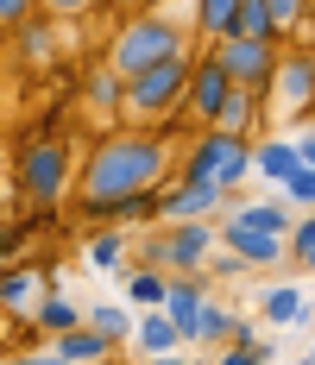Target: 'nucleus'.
I'll return each instance as SVG.
<instances>
[{
  "mask_svg": "<svg viewBox=\"0 0 315 365\" xmlns=\"http://www.w3.org/2000/svg\"><path fill=\"white\" fill-rule=\"evenodd\" d=\"M164 164H171V145L158 133H107L82 164L76 208L120 202V195H139V189H164Z\"/></svg>",
  "mask_w": 315,
  "mask_h": 365,
  "instance_id": "nucleus-1",
  "label": "nucleus"
},
{
  "mask_svg": "<svg viewBox=\"0 0 315 365\" xmlns=\"http://www.w3.org/2000/svg\"><path fill=\"white\" fill-rule=\"evenodd\" d=\"M176 57H189V32L176 19H164V13H126L120 32L107 38V63L126 76V82L145 76V70H158V63H176Z\"/></svg>",
  "mask_w": 315,
  "mask_h": 365,
  "instance_id": "nucleus-2",
  "label": "nucleus"
},
{
  "mask_svg": "<svg viewBox=\"0 0 315 365\" xmlns=\"http://www.w3.org/2000/svg\"><path fill=\"white\" fill-rule=\"evenodd\" d=\"M252 177V145L246 139H227V133H196L189 151H183V182H221V189H240Z\"/></svg>",
  "mask_w": 315,
  "mask_h": 365,
  "instance_id": "nucleus-3",
  "label": "nucleus"
},
{
  "mask_svg": "<svg viewBox=\"0 0 315 365\" xmlns=\"http://www.w3.org/2000/svg\"><path fill=\"white\" fill-rule=\"evenodd\" d=\"M209 51H214V63L227 70V82H234V88H252V95H265L271 76H278V63H284L271 38H221Z\"/></svg>",
  "mask_w": 315,
  "mask_h": 365,
  "instance_id": "nucleus-4",
  "label": "nucleus"
},
{
  "mask_svg": "<svg viewBox=\"0 0 315 365\" xmlns=\"http://www.w3.org/2000/svg\"><path fill=\"white\" fill-rule=\"evenodd\" d=\"M189 63H196V57H176V63H158V70L133 76V82H126V113H133V120H151V113L183 108V88H189Z\"/></svg>",
  "mask_w": 315,
  "mask_h": 365,
  "instance_id": "nucleus-5",
  "label": "nucleus"
},
{
  "mask_svg": "<svg viewBox=\"0 0 315 365\" xmlns=\"http://www.w3.org/2000/svg\"><path fill=\"white\" fill-rule=\"evenodd\" d=\"M19 189L32 202H64L70 195V145L64 139H38L26 158H19Z\"/></svg>",
  "mask_w": 315,
  "mask_h": 365,
  "instance_id": "nucleus-6",
  "label": "nucleus"
},
{
  "mask_svg": "<svg viewBox=\"0 0 315 365\" xmlns=\"http://www.w3.org/2000/svg\"><path fill=\"white\" fill-rule=\"evenodd\" d=\"M227 95H234V82H227V70L214 63V51L196 57V63H189V88H183V113L202 120V126H214L221 108H227Z\"/></svg>",
  "mask_w": 315,
  "mask_h": 365,
  "instance_id": "nucleus-7",
  "label": "nucleus"
},
{
  "mask_svg": "<svg viewBox=\"0 0 315 365\" xmlns=\"http://www.w3.org/2000/svg\"><path fill=\"white\" fill-rule=\"evenodd\" d=\"M209 246H214V233H209V220H176L164 240H151V264H176L183 277L189 271H202V258H209Z\"/></svg>",
  "mask_w": 315,
  "mask_h": 365,
  "instance_id": "nucleus-8",
  "label": "nucleus"
},
{
  "mask_svg": "<svg viewBox=\"0 0 315 365\" xmlns=\"http://www.w3.org/2000/svg\"><path fill=\"white\" fill-rule=\"evenodd\" d=\"M221 202H227L221 182H176V189L158 195V220H171V227L176 220H202V215H214Z\"/></svg>",
  "mask_w": 315,
  "mask_h": 365,
  "instance_id": "nucleus-9",
  "label": "nucleus"
},
{
  "mask_svg": "<svg viewBox=\"0 0 315 365\" xmlns=\"http://www.w3.org/2000/svg\"><path fill=\"white\" fill-rule=\"evenodd\" d=\"M221 246L240 258V264H278L284 252H290V240H271V233H252V227H240V220H221Z\"/></svg>",
  "mask_w": 315,
  "mask_h": 365,
  "instance_id": "nucleus-10",
  "label": "nucleus"
},
{
  "mask_svg": "<svg viewBox=\"0 0 315 365\" xmlns=\"http://www.w3.org/2000/svg\"><path fill=\"white\" fill-rule=\"evenodd\" d=\"M202 302H209V296H202L196 277H176L171 296H164V315H171V328L183 334V346H189V340H202Z\"/></svg>",
  "mask_w": 315,
  "mask_h": 365,
  "instance_id": "nucleus-11",
  "label": "nucleus"
},
{
  "mask_svg": "<svg viewBox=\"0 0 315 365\" xmlns=\"http://www.w3.org/2000/svg\"><path fill=\"white\" fill-rule=\"evenodd\" d=\"M271 82H278V108H303V101H315V57H284Z\"/></svg>",
  "mask_w": 315,
  "mask_h": 365,
  "instance_id": "nucleus-12",
  "label": "nucleus"
},
{
  "mask_svg": "<svg viewBox=\"0 0 315 365\" xmlns=\"http://www.w3.org/2000/svg\"><path fill=\"white\" fill-rule=\"evenodd\" d=\"M82 95H89V108H101V113H126V76L114 63H95L82 76Z\"/></svg>",
  "mask_w": 315,
  "mask_h": 365,
  "instance_id": "nucleus-13",
  "label": "nucleus"
},
{
  "mask_svg": "<svg viewBox=\"0 0 315 365\" xmlns=\"http://www.w3.org/2000/svg\"><path fill=\"white\" fill-rule=\"evenodd\" d=\"M296 164H303V151L290 145V139H259V145H252V170L271 177V182H290Z\"/></svg>",
  "mask_w": 315,
  "mask_h": 365,
  "instance_id": "nucleus-14",
  "label": "nucleus"
},
{
  "mask_svg": "<svg viewBox=\"0 0 315 365\" xmlns=\"http://www.w3.org/2000/svg\"><path fill=\"white\" fill-rule=\"evenodd\" d=\"M227 220H240L252 233H271V240H290V227H296V215H290L284 202H252V208H234Z\"/></svg>",
  "mask_w": 315,
  "mask_h": 365,
  "instance_id": "nucleus-15",
  "label": "nucleus"
},
{
  "mask_svg": "<svg viewBox=\"0 0 315 365\" xmlns=\"http://www.w3.org/2000/svg\"><path fill=\"white\" fill-rule=\"evenodd\" d=\"M32 322H38L44 334H51V340H57V334H70V328H89V309H76L70 296L57 290V296H44V302L32 309Z\"/></svg>",
  "mask_w": 315,
  "mask_h": 365,
  "instance_id": "nucleus-16",
  "label": "nucleus"
},
{
  "mask_svg": "<svg viewBox=\"0 0 315 365\" xmlns=\"http://www.w3.org/2000/svg\"><path fill=\"white\" fill-rule=\"evenodd\" d=\"M133 340H139L145 359H164V353L183 346V334L171 328V315H139V322H133Z\"/></svg>",
  "mask_w": 315,
  "mask_h": 365,
  "instance_id": "nucleus-17",
  "label": "nucleus"
},
{
  "mask_svg": "<svg viewBox=\"0 0 315 365\" xmlns=\"http://www.w3.org/2000/svg\"><path fill=\"white\" fill-rule=\"evenodd\" d=\"M259 101H265V95H252V88H234V95H227V108H221V120H214V133H227V139H246V133H252V120H259Z\"/></svg>",
  "mask_w": 315,
  "mask_h": 365,
  "instance_id": "nucleus-18",
  "label": "nucleus"
},
{
  "mask_svg": "<svg viewBox=\"0 0 315 365\" xmlns=\"http://www.w3.org/2000/svg\"><path fill=\"white\" fill-rule=\"evenodd\" d=\"M38 302H44V277H38V271L19 264V271L0 277V309H38Z\"/></svg>",
  "mask_w": 315,
  "mask_h": 365,
  "instance_id": "nucleus-19",
  "label": "nucleus"
},
{
  "mask_svg": "<svg viewBox=\"0 0 315 365\" xmlns=\"http://www.w3.org/2000/svg\"><path fill=\"white\" fill-rule=\"evenodd\" d=\"M57 359L64 365H95V359H107V340L95 328H70V334H57Z\"/></svg>",
  "mask_w": 315,
  "mask_h": 365,
  "instance_id": "nucleus-20",
  "label": "nucleus"
},
{
  "mask_svg": "<svg viewBox=\"0 0 315 365\" xmlns=\"http://www.w3.org/2000/svg\"><path fill=\"white\" fill-rule=\"evenodd\" d=\"M259 315H265L271 328H290V322H303V290H296V284H278V290H265Z\"/></svg>",
  "mask_w": 315,
  "mask_h": 365,
  "instance_id": "nucleus-21",
  "label": "nucleus"
},
{
  "mask_svg": "<svg viewBox=\"0 0 315 365\" xmlns=\"http://www.w3.org/2000/svg\"><path fill=\"white\" fill-rule=\"evenodd\" d=\"M133 322H139V315H126L120 302H95V309H89V328L101 334L107 346H114V340H126V334H133Z\"/></svg>",
  "mask_w": 315,
  "mask_h": 365,
  "instance_id": "nucleus-22",
  "label": "nucleus"
},
{
  "mask_svg": "<svg viewBox=\"0 0 315 365\" xmlns=\"http://www.w3.org/2000/svg\"><path fill=\"white\" fill-rule=\"evenodd\" d=\"M227 38H271V44H278V32H271V6H265V0H240Z\"/></svg>",
  "mask_w": 315,
  "mask_h": 365,
  "instance_id": "nucleus-23",
  "label": "nucleus"
},
{
  "mask_svg": "<svg viewBox=\"0 0 315 365\" xmlns=\"http://www.w3.org/2000/svg\"><path fill=\"white\" fill-rule=\"evenodd\" d=\"M234 13H240V0H196V26H202L214 44L234 32Z\"/></svg>",
  "mask_w": 315,
  "mask_h": 365,
  "instance_id": "nucleus-24",
  "label": "nucleus"
},
{
  "mask_svg": "<svg viewBox=\"0 0 315 365\" xmlns=\"http://www.w3.org/2000/svg\"><path fill=\"white\" fill-rule=\"evenodd\" d=\"M126 296H133L139 309H164V296H171V277H164V271H133Z\"/></svg>",
  "mask_w": 315,
  "mask_h": 365,
  "instance_id": "nucleus-25",
  "label": "nucleus"
},
{
  "mask_svg": "<svg viewBox=\"0 0 315 365\" xmlns=\"http://www.w3.org/2000/svg\"><path fill=\"white\" fill-rule=\"evenodd\" d=\"M120 252H126L120 233H95V240H89V264H95V271H120Z\"/></svg>",
  "mask_w": 315,
  "mask_h": 365,
  "instance_id": "nucleus-26",
  "label": "nucleus"
},
{
  "mask_svg": "<svg viewBox=\"0 0 315 365\" xmlns=\"http://www.w3.org/2000/svg\"><path fill=\"white\" fill-rule=\"evenodd\" d=\"M265 6H271V32H290V26H303V19H309L315 0H265Z\"/></svg>",
  "mask_w": 315,
  "mask_h": 365,
  "instance_id": "nucleus-27",
  "label": "nucleus"
},
{
  "mask_svg": "<svg viewBox=\"0 0 315 365\" xmlns=\"http://www.w3.org/2000/svg\"><path fill=\"white\" fill-rule=\"evenodd\" d=\"M38 19V0H0V32H19Z\"/></svg>",
  "mask_w": 315,
  "mask_h": 365,
  "instance_id": "nucleus-28",
  "label": "nucleus"
},
{
  "mask_svg": "<svg viewBox=\"0 0 315 365\" xmlns=\"http://www.w3.org/2000/svg\"><path fill=\"white\" fill-rule=\"evenodd\" d=\"M284 195H290V202H303V208H315V170H309V164H296V170H290Z\"/></svg>",
  "mask_w": 315,
  "mask_h": 365,
  "instance_id": "nucleus-29",
  "label": "nucleus"
},
{
  "mask_svg": "<svg viewBox=\"0 0 315 365\" xmlns=\"http://www.w3.org/2000/svg\"><path fill=\"white\" fill-rule=\"evenodd\" d=\"M227 334H234V315L214 309V302H202V340H227Z\"/></svg>",
  "mask_w": 315,
  "mask_h": 365,
  "instance_id": "nucleus-30",
  "label": "nucleus"
},
{
  "mask_svg": "<svg viewBox=\"0 0 315 365\" xmlns=\"http://www.w3.org/2000/svg\"><path fill=\"white\" fill-rule=\"evenodd\" d=\"M265 359H271L265 340H259V346H227V353H221V365H265Z\"/></svg>",
  "mask_w": 315,
  "mask_h": 365,
  "instance_id": "nucleus-31",
  "label": "nucleus"
},
{
  "mask_svg": "<svg viewBox=\"0 0 315 365\" xmlns=\"http://www.w3.org/2000/svg\"><path fill=\"white\" fill-rule=\"evenodd\" d=\"M89 6H101V0H38V13H51V19H76Z\"/></svg>",
  "mask_w": 315,
  "mask_h": 365,
  "instance_id": "nucleus-32",
  "label": "nucleus"
},
{
  "mask_svg": "<svg viewBox=\"0 0 315 365\" xmlns=\"http://www.w3.org/2000/svg\"><path fill=\"white\" fill-rule=\"evenodd\" d=\"M290 252L303 258V252H315V215H303L296 227H290Z\"/></svg>",
  "mask_w": 315,
  "mask_h": 365,
  "instance_id": "nucleus-33",
  "label": "nucleus"
},
{
  "mask_svg": "<svg viewBox=\"0 0 315 365\" xmlns=\"http://www.w3.org/2000/svg\"><path fill=\"white\" fill-rule=\"evenodd\" d=\"M227 346H259V328H252V322H234V334H227Z\"/></svg>",
  "mask_w": 315,
  "mask_h": 365,
  "instance_id": "nucleus-34",
  "label": "nucleus"
},
{
  "mask_svg": "<svg viewBox=\"0 0 315 365\" xmlns=\"http://www.w3.org/2000/svg\"><path fill=\"white\" fill-rule=\"evenodd\" d=\"M13 365H64V359H57V346H51V353H26V359H13Z\"/></svg>",
  "mask_w": 315,
  "mask_h": 365,
  "instance_id": "nucleus-35",
  "label": "nucleus"
},
{
  "mask_svg": "<svg viewBox=\"0 0 315 365\" xmlns=\"http://www.w3.org/2000/svg\"><path fill=\"white\" fill-rule=\"evenodd\" d=\"M296 151H303V164L315 170V133H303V139H296Z\"/></svg>",
  "mask_w": 315,
  "mask_h": 365,
  "instance_id": "nucleus-36",
  "label": "nucleus"
},
{
  "mask_svg": "<svg viewBox=\"0 0 315 365\" xmlns=\"http://www.w3.org/2000/svg\"><path fill=\"white\" fill-rule=\"evenodd\" d=\"M151 365H189V359H176V353H164V359H151Z\"/></svg>",
  "mask_w": 315,
  "mask_h": 365,
  "instance_id": "nucleus-37",
  "label": "nucleus"
},
{
  "mask_svg": "<svg viewBox=\"0 0 315 365\" xmlns=\"http://www.w3.org/2000/svg\"><path fill=\"white\" fill-rule=\"evenodd\" d=\"M303 264H309V271H315V252H303Z\"/></svg>",
  "mask_w": 315,
  "mask_h": 365,
  "instance_id": "nucleus-38",
  "label": "nucleus"
},
{
  "mask_svg": "<svg viewBox=\"0 0 315 365\" xmlns=\"http://www.w3.org/2000/svg\"><path fill=\"white\" fill-rule=\"evenodd\" d=\"M126 6H151V0H126Z\"/></svg>",
  "mask_w": 315,
  "mask_h": 365,
  "instance_id": "nucleus-39",
  "label": "nucleus"
}]
</instances>
